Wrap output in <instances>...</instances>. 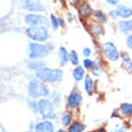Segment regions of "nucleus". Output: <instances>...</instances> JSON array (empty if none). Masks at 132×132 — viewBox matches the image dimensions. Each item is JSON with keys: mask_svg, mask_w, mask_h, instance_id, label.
<instances>
[{"mask_svg": "<svg viewBox=\"0 0 132 132\" xmlns=\"http://www.w3.org/2000/svg\"><path fill=\"white\" fill-rule=\"evenodd\" d=\"M94 17L96 18V20H98V22H100L102 23H104L106 22V17L103 12L100 11H97L94 12Z\"/></svg>", "mask_w": 132, "mask_h": 132, "instance_id": "obj_24", "label": "nucleus"}, {"mask_svg": "<svg viewBox=\"0 0 132 132\" xmlns=\"http://www.w3.org/2000/svg\"><path fill=\"white\" fill-rule=\"evenodd\" d=\"M118 28L121 32L127 33L132 30V19L128 21H121L118 23Z\"/></svg>", "mask_w": 132, "mask_h": 132, "instance_id": "obj_13", "label": "nucleus"}, {"mask_svg": "<svg viewBox=\"0 0 132 132\" xmlns=\"http://www.w3.org/2000/svg\"><path fill=\"white\" fill-rule=\"evenodd\" d=\"M103 51L106 58L111 61H117L119 59V54L116 46L112 42H106L103 45Z\"/></svg>", "mask_w": 132, "mask_h": 132, "instance_id": "obj_6", "label": "nucleus"}, {"mask_svg": "<svg viewBox=\"0 0 132 132\" xmlns=\"http://www.w3.org/2000/svg\"><path fill=\"white\" fill-rule=\"evenodd\" d=\"M45 66V62L43 61H41V60H38V61H30L28 64L29 68L30 69H36V70H38V69L42 68Z\"/></svg>", "mask_w": 132, "mask_h": 132, "instance_id": "obj_19", "label": "nucleus"}, {"mask_svg": "<svg viewBox=\"0 0 132 132\" xmlns=\"http://www.w3.org/2000/svg\"><path fill=\"white\" fill-rule=\"evenodd\" d=\"M28 92L29 97L33 98L47 97L49 95V91L47 86L42 81L36 80V79H34L29 83Z\"/></svg>", "mask_w": 132, "mask_h": 132, "instance_id": "obj_2", "label": "nucleus"}, {"mask_svg": "<svg viewBox=\"0 0 132 132\" xmlns=\"http://www.w3.org/2000/svg\"><path fill=\"white\" fill-rule=\"evenodd\" d=\"M21 6L29 11H42L43 6L38 0H20Z\"/></svg>", "mask_w": 132, "mask_h": 132, "instance_id": "obj_8", "label": "nucleus"}, {"mask_svg": "<svg viewBox=\"0 0 132 132\" xmlns=\"http://www.w3.org/2000/svg\"><path fill=\"white\" fill-rule=\"evenodd\" d=\"M111 132H126V131H125V129L123 128V127L117 126L115 129H112V131H111Z\"/></svg>", "mask_w": 132, "mask_h": 132, "instance_id": "obj_31", "label": "nucleus"}, {"mask_svg": "<svg viewBox=\"0 0 132 132\" xmlns=\"http://www.w3.org/2000/svg\"><path fill=\"white\" fill-rule=\"evenodd\" d=\"M68 1L72 5H76V4L79 2V0H68Z\"/></svg>", "mask_w": 132, "mask_h": 132, "instance_id": "obj_33", "label": "nucleus"}, {"mask_svg": "<svg viewBox=\"0 0 132 132\" xmlns=\"http://www.w3.org/2000/svg\"><path fill=\"white\" fill-rule=\"evenodd\" d=\"M127 46H128L129 48L132 49V34L130 36H129L128 38H127Z\"/></svg>", "mask_w": 132, "mask_h": 132, "instance_id": "obj_28", "label": "nucleus"}, {"mask_svg": "<svg viewBox=\"0 0 132 132\" xmlns=\"http://www.w3.org/2000/svg\"><path fill=\"white\" fill-rule=\"evenodd\" d=\"M38 108L42 117L45 119H54L56 114L54 111V104L48 99H41L38 102Z\"/></svg>", "mask_w": 132, "mask_h": 132, "instance_id": "obj_5", "label": "nucleus"}, {"mask_svg": "<svg viewBox=\"0 0 132 132\" xmlns=\"http://www.w3.org/2000/svg\"><path fill=\"white\" fill-rule=\"evenodd\" d=\"M59 24H61V26H64V22L62 19H59Z\"/></svg>", "mask_w": 132, "mask_h": 132, "instance_id": "obj_34", "label": "nucleus"}, {"mask_svg": "<svg viewBox=\"0 0 132 132\" xmlns=\"http://www.w3.org/2000/svg\"><path fill=\"white\" fill-rule=\"evenodd\" d=\"M91 54V49L88 48H85L83 49V55L84 56H86L88 57L89 55Z\"/></svg>", "mask_w": 132, "mask_h": 132, "instance_id": "obj_29", "label": "nucleus"}, {"mask_svg": "<svg viewBox=\"0 0 132 132\" xmlns=\"http://www.w3.org/2000/svg\"><path fill=\"white\" fill-rule=\"evenodd\" d=\"M79 13L81 16L83 17H87L91 16V14L93 13V9L90 6V4L87 3L82 4L79 8Z\"/></svg>", "mask_w": 132, "mask_h": 132, "instance_id": "obj_11", "label": "nucleus"}, {"mask_svg": "<svg viewBox=\"0 0 132 132\" xmlns=\"http://www.w3.org/2000/svg\"><path fill=\"white\" fill-rule=\"evenodd\" d=\"M59 58H60V62H61V66H65L68 61H69V54L67 51V49L64 47H61L59 49Z\"/></svg>", "mask_w": 132, "mask_h": 132, "instance_id": "obj_12", "label": "nucleus"}, {"mask_svg": "<svg viewBox=\"0 0 132 132\" xmlns=\"http://www.w3.org/2000/svg\"><path fill=\"white\" fill-rule=\"evenodd\" d=\"M50 20H51V24H52V27H53V29H58V27L60 26L59 20L56 18L55 16H54V14H51Z\"/></svg>", "mask_w": 132, "mask_h": 132, "instance_id": "obj_25", "label": "nucleus"}, {"mask_svg": "<svg viewBox=\"0 0 132 132\" xmlns=\"http://www.w3.org/2000/svg\"><path fill=\"white\" fill-rule=\"evenodd\" d=\"M90 30L92 33L96 36H101V35L104 34L103 28H102L100 25H98V24H92L90 26Z\"/></svg>", "mask_w": 132, "mask_h": 132, "instance_id": "obj_21", "label": "nucleus"}, {"mask_svg": "<svg viewBox=\"0 0 132 132\" xmlns=\"http://www.w3.org/2000/svg\"><path fill=\"white\" fill-rule=\"evenodd\" d=\"M118 15L122 17H129L132 16V8H128V7L124 6V5H119L118 7Z\"/></svg>", "mask_w": 132, "mask_h": 132, "instance_id": "obj_14", "label": "nucleus"}, {"mask_svg": "<svg viewBox=\"0 0 132 132\" xmlns=\"http://www.w3.org/2000/svg\"><path fill=\"white\" fill-rule=\"evenodd\" d=\"M36 75L41 81L46 82V83H55L62 79L63 73L60 69L42 68L36 70Z\"/></svg>", "mask_w": 132, "mask_h": 132, "instance_id": "obj_1", "label": "nucleus"}, {"mask_svg": "<svg viewBox=\"0 0 132 132\" xmlns=\"http://www.w3.org/2000/svg\"><path fill=\"white\" fill-rule=\"evenodd\" d=\"M27 35L32 40L36 42H45L48 40V31L43 26H31L26 29Z\"/></svg>", "mask_w": 132, "mask_h": 132, "instance_id": "obj_4", "label": "nucleus"}, {"mask_svg": "<svg viewBox=\"0 0 132 132\" xmlns=\"http://www.w3.org/2000/svg\"><path fill=\"white\" fill-rule=\"evenodd\" d=\"M122 57H123L124 67H125L126 69L129 72V73H132V61H131L130 58H129L127 54H123V55H122Z\"/></svg>", "mask_w": 132, "mask_h": 132, "instance_id": "obj_22", "label": "nucleus"}, {"mask_svg": "<svg viewBox=\"0 0 132 132\" xmlns=\"http://www.w3.org/2000/svg\"><path fill=\"white\" fill-rule=\"evenodd\" d=\"M84 75H85V70L81 66H78L75 69H74L73 76L76 81L82 80V79L84 78Z\"/></svg>", "mask_w": 132, "mask_h": 132, "instance_id": "obj_16", "label": "nucleus"}, {"mask_svg": "<svg viewBox=\"0 0 132 132\" xmlns=\"http://www.w3.org/2000/svg\"><path fill=\"white\" fill-rule=\"evenodd\" d=\"M25 22L29 25L40 26L48 24V20L45 16L38 14H28L25 16Z\"/></svg>", "mask_w": 132, "mask_h": 132, "instance_id": "obj_7", "label": "nucleus"}, {"mask_svg": "<svg viewBox=\"0 0 132 132\" xmlns=\"http://www.w3.org/2000/svg\"><path fill=\"white\" fill-rule=\"evenodd\" d=\"M72 119H73V117H72L71 112H69V111L65 112L61 117L62 125H63V126H68L69 124L72 123Z\"/></svg>", "mask_w": 132, "mask_h": 132, "instance_id": "obj_20", "label": "nucleus"}, {"mask_svg": "<svg viewBox=\"0 0 132 132\" xmlns=\"http://www.w3.org/2000/svg\"><path fill=\"white\" fill-rule=\"evenodd\" d=\"M82 96L78 92H73L68 98V104L72 109H75L80 105Z\"/></svg>", "mask_w": 132, "mask_h": 132, "instance_id": "obj_9", "label": "nucleus"}, {"mask_svg": "<svg viewBox=\"0 0 132 132\" xmlns=\"http://www.w3.org/2000/svg\"><path fill=\"white\" fill-rule=\"evenodd\" d=\"M93 86L94 83L93 79L88 75L86 76V78H85V89H86V92L89 95H92L93 93V90H94Z\"/></svg>", "mask_w": 132, "mask_h": 132, "instance_id": "obj_15", "label": "nucleus"}, {"mask_svg": "<svg viewBox=\"0 0 132 132\" xmlns=\"http://www.w3.org/2000/svg\"><path fill=\"white\" fill-rule=\"evenodd\" d=\"M53 47L39 43H29L28 47L29 56L31 59H41L50 54Z\"/></svg>", "mask_w": 132, "mask_h": 132, "instance_id": "obj_3", "label": "nucleus"}, {"mask_svg": "<svg viewBox=\"0 0 132 132\" xmlns=\"http://www.w3.org/2000/svg\"><path fill=\"white\" fill-rule=\"evenodd\" d=\"M69 61L73 65H78L79 63V57L75 50H72L69 53Z\"/></svg>", "mask_w": 132, "mask_h": 132, "instance_id": "obj_23", "label": "nucleus"}, {"mask_svg": "<svg viewBox=\"0 0 132 132\" xmlns=\"http://www.w3.org/2000/svg\"><path fill=\"white\" fill-rule=\"evenodd\" d=\"M83 63H84V67H85V68H92L93 67L94 62L92 61V60H90V59H85L84 61H83Z\"/></svg>", "mask_w": 132, "mask_h": 132, "instance_id": "obj_27", "label": "nucleus"}, {"mask_svg": "<svg viewBox=\"0 0 132 132\" xmlns=\"http://www.w3.org/2000/svg\"><path fill=\"white\" fill-rule=\"evenodd\" d=\"M35 132H54V124L48 120L40 122L35 127Z\"/></svg>", "mask_w": 132, "mask_h": 132, "instance_id": "obj_10", "label": "nucleus"}, {"mask_svg": "<svg viewBox=\"0 0 132 132\" xmlns=\"http://www.w3.org/2000/svg\"><path fill=\"white\" fill-rule=\"evenodd\" d=\"M57 132H67V131H65L64 129H59V130L57 131Z\"/></svg>", "mask_w": 132, "mask_h": 132, "instance_id": "obj_36", "label": "nucleus"}, {"mask_svg": "<svg viewBox=\"0 0 132 132\" xmlns=\"http://www.w3.org/2000/svg\"><path fill=\"white\" fill-rule=\"evenodd\" d=\"M98 132H106V131H105V129H104V128H100V129H98Z\"/></svg>", "mask_w": 132, "mask_h": 132, "instance_id": "obj_35", "label": "nucleus"}, {"mask_svg": "<svg viewBox=\"0 0 132 132\" xmlns=\"http://www.w3.org/2000/svg\"><path fill=\"white\" fill-rule=\"evenodd\" d=\"M121 112L123 116L129 117L132 115V104L129 103H124L120 107Z\"/></svg>", "mask_w": 132, "mask_h": 132, "instance_id": "obj_18", "label": "nucleus"}, {"mask_svg": "<svg viewBox=\"0 0 132 132\" xmlns=\"http://www.w3.org/2000/svg\"><path fill=\"white\" fill-rule=\"evenodd\" d=\"M85 130V125L82 123L75 122L68 128V132H83Z\"/></svg>", "mask_w": 132, "mask_h": 132, "instance_id": "obj_17", "label": "nucleus"}, {"mask_svg": "<svg viewBox=\"0 0 132 132\" xmlns=\"http://www.w3.org/2000/svg\"><path fill=\"white\" fill-rule=\"evenodd\" d=\"M110 16L112 17L113 19H117V18H118V16H119V15H118V11H112L110 12Z\"/></svg>", "mask_w": 132, "mask_h": 132, "instance_id": "obj_30", "label": "nucleus"}, {"mask_svg": "<svg viewBox=\"0 0 132 132\" xmlns=\"http://www.w3.org/2000/svg\"><path fill=\"white\" fill-rule=\"evenodd\" d=\"M29 108L34 113H36L37 111H39V108H38V103H36V101L34 100H31L29 102Z\"/></svg>", "mask_w": 132, "mask_h": 132, "instance_id": "obj_26", "label": "nucleus"}, {"mask_svg": "<svg viewBox=\"0 0 132 132\" xmlns=\"http://www.w3.org/2000/svg\"><path fill=\"white\" fill-rule=\"evenodd\" d=\"M107 3H109L111 5H116L118 3V0H106Z\"/></svg>", "mask_w": 132, "mask_h": 132, "instance_id": "obj_32", "label": "nucleus"}]
</instances>
